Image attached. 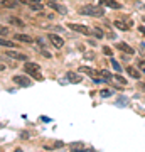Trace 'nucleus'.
<instances>
[{"label": "nucleus", "mask_w": 145, "mask_h": 152, "mask_svg": "<svg viewBox=\"0 0 145 152\" xmlns=\"http://www.w3.org/2000/svg\"><path fill=\"white\" fill-rule=\"evenodd\" d=\"M79 14L83 15H93V17H101L105 14L101 5H83L79 9Z\"/></svg>", "instance_id": "1"}, {"label": "nucleus", "mask_w": 145, "mask_h": 152, "mask_svg": "<svg viewBox=\"0 0 145 152\" xmlns=\"http://www.w3.org/2000/svg\"><path fill=\"white\" fill-rule=\"evenodd\" d=\"M24 68H26L27 73H29V75H32L36 80H39V81L42 80V76L39 75V69H41V68H39V64H36V63H26V66H24Z\"/></svg>", "instance_id": "2"}, {"label": "nucleus", "mask_w": 145, "mask_h": 152, "mask_svg": "<svg viewBox=\"0 0 145 152\" xmlns=\"http://www.w3.org/2000/svg\"><path fill=\"white\" fill-rule=\"evenodd\" d=\"M115 26H117L120 31H128V29L133 26V20H132L130 17H122L118 20H115Z\"/></svg>", "instance_id": "3"}, {"label": "nucleus", "mask_w": 145, "mask_h": 152, "mask_svg": "<svg viewBox=\"0 0 145 152\" xmlns=\"http://www.w3.org/2000/svg\"><path fill=\"white\" fill-rule=\"evenodd\" d=\"M79 73H86L88 76H91L93 80L96 83H101L103 80L100 78V71H96V69H93V68H88V66H81L79 68Z\"/></svg>", "instance_id": "4"}, {"label": "nucleus", "mask_w": 145, "mask_h": 152, "mask_svg": "<svg viewBox=\"0 0 145 152\" xmlns=\"http://www.w3.org/2000/svg\"><path fill=\"white\" fill-rule=\"evenodd\" d=\"M49 41H51V44H52L56 49H61L63 46H64V41H63V37H59V36H56V34H49L47 36Z\"/></svg>", "instance_id": "5"}, {"label": "nucleus", "mask_w": 145, "mask_h": 152, "mask_svg": "<svg viewBox=\"0 0 145 152\" xmlns=\"http://www.w3.org/2000/svg\"><path fill=\"white\" fill-rule=\"evenodd\" d=\"M14 83L19 85V86H24V88H29L31 86V80L27 78V76H14Z\"/></svg>", "instance_id": "6"}, {"label": "nucleus", "mask_w": 145, "mask_h": 152, "mask_svg": "<svg viewBox=\"0 0 145 152\" xmlns=\"http://www.w3.org/2000/svg\"><path fill=\"white\" fill-rule=\"evenodd\" d=\"M69 29H71V31H74V32L91 34V32H90V29L86 27V26H81V24H69Z\"/></svg>", "instance_id": "7"}, {"label": "nucleus", "mask_w": 145, "mask_h": 152, "mask_svg": "<svg viewBox=\"0 0 145 152\" xmlns=\"http://www.w3.org/2000/svg\"><path fill=\"white\" fill-rule=\"evenodd\" d=\"M5 56H9V58H12V59H20V61H27V59H29L26 54H22V53H17V51H7Z\"/></svg>", "instance_id": "8"}, {"label": "nucleus", "mask_w": 145, "mask_h": 152, "mask_svg": "<svg viewBox=\"0 0 145 152\" xmlns=\"http://www.w3.org/2000/svg\"><path fill=\"white\" fill-rule=\"evenodd\" d=\"M66 80H68V81L69 83H81V80H83V78H81V75H78V73H66Z\"/></svg>", "instance_id": "9"}, {"label": "nucleus", "mask_w": 145, "mask_h": 152, "mask_svg": "<svg viewBox=\"0 0 145 152\" xmlns=\"http://www.w3.org/2000/svg\"><path fill=\"white\" fill-rule=\"evenodd\" d=\"M117 48H118L120 51H122V53H125V54H130V56H132V54L135 53V49H133V48H130L128 44H125V42H120L118 46H117Z\"/></svg>", "instance_id": "10"}, {"label": "nucleus", "mask_w": 145, "mask_h": 152, "mask_svg": "<svg viewBox=\"0 0 145 152\" xmlns=\"http://www.w3.org/2000/svg\"><path fill=\"white\" fill-rule=\"evenodd\" d=\"M100 5H106V7H110V9H120V7H122L118 2H115V0H101Z\"/></svg>", "instance_id": "11"}, {"label": "nucleus", "mask_w": 145, "mask_h": 152, "mask_svg": "<svg viewBox=\"0 0 145 152\" xmlns=\"http://www.w3.org/2000/svg\"><path fill=\"white\" fill-rule=\"evenodd\" d=\"M46 149H61V147H64V142L63 140H56V142H47L46 144Z\"/></svg>", "instance_id": "12"}, {"label": "nucleus", "mask_w": 145, "mask_h": 152, "mask_svg": "<svg viewBox=\"0 0 145 152\" xmlns=\"http://www.w3.org/2000/svg\"><path fill=\"white\" fill-rule=\"evenodd\" d=\"M15 39L17 41H22V42H27V44L32 42V37L31 36H26V34H15Z\"/></svg>", "instance_id": "13"}, {"label": "nucleus", "mask_w": 145, "mask_h": 152, "mask_svg": "<svg viewBox=\"0 0 145 152\" xmlns=\"http://www.w3.org/2000/svg\"><path fill=\"white\" fill-rule=\"evenodd\" d=\"M49 7H51V9H52V10L59 12V14H66V9H64V7L58 5V4H54V2H49Z\"/></svg>", "instance_id": "14"}, {"label": "nucleus", "mask_w": 145, "mask_h": 152, "mask_svg": "<svg viewBox=\"0 0 145 152\" xmlns=\"http://www.w3.org/2000/svg\"><path fill=\"white\" fill-rule=\"evenodd\" d=\"M127 73H128V75L132 76V78H137V80L140 78V73H138V69H135L133 66H128V68H127Z\"/></svg>", "instance_id": "15"}, {"label": "nucleus", "mask_w": 145, "mask_h": 152, "mask_svg": "<svg viewBox=\"0 0 145 152\" xmlns=\"http://www.w3.org/2000/svg\"><path fill=\"white\" fill-rule=\"evenodd\" d=\"M2 5L5 9H14L17 5V0H2Z\"/></svg>", "instance_id": "16"}, {"label": "nucleus", "mask_w": 145, "mask_h": 152, "mask_svg": "<svg viewBox=\"0 0 145 152\" xmlns=\"http://www.w3.org/2000/svg\"><path fill=\"white\" fill-rule=\"evenodd\" d=\"M111 80H115V81L118 83V85H123V86H125V85H127V80H125L123 76H120V75H117V76H113Z\"/></svg>", "instance_id": "17"}, {"label": "nucleus", "mask_w": 145, "mask_h": 152, "mask_svg": "<svg viewBox=\"0 0 145 152\" xmlns=\"http://www.w3.org/2000/svg\"><path fill=\"white\" fill-rule=\"evenodd\" d=\"M9 22H10V24H15V26H20V27H24V22L19 20V19H15V17H9Z\"/></svg>", "instance_id": "18"}, {"label": "nucleus", "mask_w": 145, "mask_h": 152, "mask_svg": "<svg viewBox=\"0 0 145 152\" xmlns=\"http://www.w3.org/2000/svg\"><path fill=\"white\" fill-rule=\"evenodd\" d=\"M111 66H113V69L117 71V73H120V71H122V66L118 64V61H117V59H111Z\"/></svg>", "instance_id": "19"}, {"label": "nucleus", "mask_w": 145, "mask_h": 152, "mask_svg": "<svg viewBox=\"0 0 145 152\" xmlns=\"http://www.w3.org/2000/svg\"><path fill=\"white\" fill-rule=\"evenodd\" d=\"M0 46H7V48H12L14 46V42H10V41H7V39L0 37Z\"/></svg>", "instance_id": "20"}, {"label": "nucleus", "mask_w": 145, "mask_h": 152, "mask_svg": "<svg viewBox=\"0 0 145 152\" xmlns=\"http://www.w3.org/2000/svg\"><path fill=\"white\" fill-rule=\"evenodd\" d=\"M93 36H96V37L98 39H101L103 37V36H105V34H103V31H101V29H93Z\"/></svg>", "instance_id": "21"}, {"label": "nucleus", "mask_w": 145, "mask_h": 152, "mask_svg": "<svg viewBox=\"0 0 145 152\" xmlns=\"http://www.w3.org/2000/svg\"><path fill=\"white\" fill-rule=\"evenodd\" d=\"M71 152H95V149H83V147H79V149H71Z\"/></svg>", "instance_id": "22"}, {"label": "nucleus", "mask_w": 145, "mask_h": 152, "mask_svg": "<svg viewBox=\"0 0 145 152\" xmlns=\"http://www.w3.org/2000/svg\"><path fill=\"white\" fill-rule=\"evenodd\" d=\"M100 76H103V80H111V78H113L108 71H100Z\"/></svg>", "instance_id": "23"}, {"label": "nucleus", "mask_w": 145, "mask_h": 152, "mask_svg": "<svg viewBox=\"0 0 145 152\" xmlns=\"http://www.w3.org/2000/svg\"><path fill=\"white\" fill-rule=\"evenodd\" d=\"M29 5H31L32 10H42V5L41 4H29Z\"/></svg>", "instance_id": "24"}, {"label": "nucleus", "mask_w": 145, "mask_h": 152, "mask_svg": "<svg viewBox=\"0 0 145 152\" xmlns=\"http://www.w3.org/2000/svg\"><path fill=\"white\" fill-rule=\"evenodd\" d=\"M0 34H2V36H7V34H9V29H7V27H2V26H0Z\"/></svg>", "instance_id": "25"}, {"label": "nucleus", "mask_w": 145, "mask_h": 152, "mask_svg": "<svg viewBox=\"0 0 145 152\" xmlns=\"http://www.w3.org/2000/svg\"><path fill=\"white\" fill-rule=\"evenodd\" d=\"M138 51H140V53H142V54L145 56V42H142V44L138 46Z\"/></svg>", "instance_id": "26"}, {"label": "nucleus", "mask_w": 145, "mask_h": 152, "mask_svg": "<svg viewBox=\"0 0 145 152\" xmlns=\"http://www.w3.org/2000/svg\"><path fill=\"white\" fill-rule=\"evenodd\" d=\"M103 53H105V54H106V56H111V49H110V48H106V46H105V48H103Z\"/></svg>", "instance_id": "27"}, {"label": "nucleus", "mask_w": 145, "mask_h": 152, "mask_svg": "<svg viewBox=\"0 0 145 152\" xmlns=\"http://www.w3.org/2000/svg\"><path fill=\"white\" fill-rule=\"evenodd\" d=\"M111 95V91H108V90H103L101 91V96H110Z\"/></svg>", "instance_id": "28"}, {"label": "nucleus", "mask_w": 145, "mask_h": 152, "mask_svg": "<svg viewBox=\"0 0 145 152\" xmlns=\"http://www.w3.org/2000/svg\"><path fill=\"white\" fill-rule=\"evenodd\" d=\"M86 58H88V59H93V58H95V54H93V53H86Z\"/></svg>", "instance_id": "29"}, {"label": "nucleus", "mask_w": 145, "mask_h": 152, "mask_svg": "<svg viewBox=\"0 0 145 152\" xmlns=\"http://www.w3.org/2000/svg\"><path fill=\"white\" fill-rule=\"evenodd\" d=\"M5 69V64H4V63H0V71H4Z\"/></svg>", "instance_id": "30"}, {"label": "nucleus", "mask_w": 145, "mask_h": 152, "mask_svg": "<svg viewBox=\"0 0 145 152\" xmlns=\"http://www.w3.org/2000/svg\"><path fill=\"white\" fill-rule=\"evenodd\" d=\"M138 31H140L142 34H145V27H144V26H142V27H138Z\"/></svg>", "instance_id": "31"}, {"label": "nucleus", "mask_w": 145, "mask_h": 152, "mask_svg": "<svg viewBox=\"0 0 145 152\" xmlns=\"http://www.w3.org/2000/svg\"><path fill=\"white\" fill-rule=\"evenodd\" d=\"M17 2H20V4H29V0H17Z\"/></svg>", "instance_id": "32"}, {"label": "nucleus", "mask_w": 145, "mask_h": 152, "mask_svg": "<svg viewBox=\"0 0 145 152\" xmlns=\"http://www.w3.org/2000/svg\"><path fill=\"white\" fill-rule=\"evenodd\" d=\"M31 2H32V4H39V2H41V0H31Z\"/></svg>", "instance_id": "33"}, {"label": "nucleus", "mask_w": 145, "mask_h": 152, "mask_svg": "<svg viewBox=\"0 0 145 152\" xmlns=\"http://www.w3.org/2000/svg\"><path fill=\"white\" fill-rule=\"evenodd\" d=\"M14 152H22V149H15V151H14Z\"/></svg>", "instance_id": "34"}, {"label": "nucleus", "mask_w": 145, "mask_h": 152, "mask_svg": "<svg viewBox=\"0 0 145 152\" xmlns=\"http://www.w3.org/2000/svg\"><path fill=\"white\" fill-rule=\"evenodd\" d=\"M144 86H145V85H144Z\"/></svg>", "instance_id": "35"}]
</instances>
